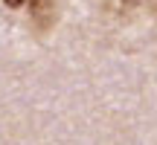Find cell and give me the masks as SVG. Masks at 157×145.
<instances>
[{"instance_id":"cell-2","label":"cell","mask_w":157,"mask_h":145,"mask_svg":"<svg viewBox=\"0 0 157 145\" xmlns=\"http://www.w3.org/2000/svg\"><path fill=\"white\" fill-rule=\"evenodd\" d=\"M26 0H6V6H12V9H17V6H23Z\"/></svg>"},{"instance_id":"cell-3","label":"cell","mask_w":157,"mask_h":145,"mask_svg":"<svg viewBox=\"0 0 157 145\" xmlns=\"http://www.w3.org/2000/svg\"><path fill=\"white\" fill-rule=\"evenodd\" d=\"M119 3H122V6H128V9H131V6H140L143 0H119Z\"/></svg>"},{"instance_id":"cell-1","label":"cell","mask_w":157,"mask_h":145,"mask_svg":"<svg viewBox=\"0 0 157 145\" xmlns=\"http://www.w3.org/2000/svg\"><path fill=\"white\" fill-rule=\"evenodd\" d=\"M26 9H29L32 23L41 32H47L52 26V20H56V0H26Z\"/></svg>"}]
</instances>
